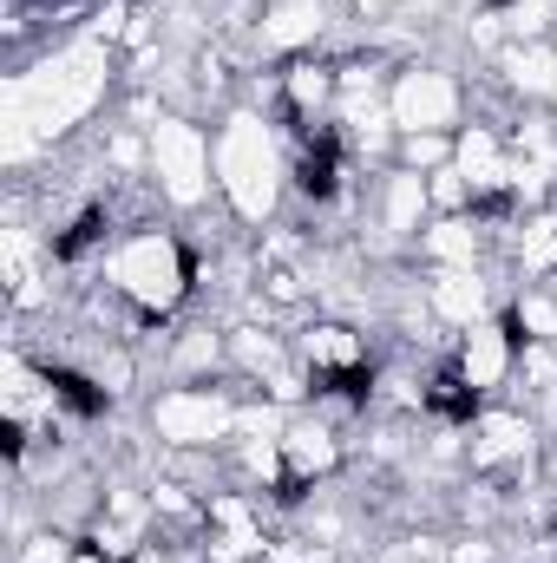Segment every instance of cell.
I'll use <instances>...</instances> for the list:
<instances>
[{
    "mask_svg": "<svg viewBox=\"0 0 557 563\" xmlns=\"http://www.w3.org/2000/svg\"><path fill=\"white\" fill-rule=\"evenodd\" d=\"M295 184H302L308 197H335V184H341V139H335V132H321V139L302 151Z\"/></svg>",
    "mask_w": 557,
    "mask_h": 563,
    "instance_id": "obj_1",
    "label": "cell"
},
{
    "mask_svg": "<svg viewBox=\"0 0 557 563\" xmlns=\"http://www.w3.org/2000/svg\"><path fill=\"white\" fill-rule=\"evenodd\" d=\"M46 380H53V394H59L79 420H99V413H106V394H99L86 374H73V367H46Z\"/></svg>",
    "mask_w": 557,
    "mask_h": 563,
    "instance_id": "obj_2",
    "label": "cell"
},
{
    "mask_svg": "<svg viewBox=\"0 0 557 563\" xmlns=\"http://www.w3.org/2000/svg\"><path fill=\"white\" fill-rule=\"evenodd\" d=\"M426 407H433L439 420H472V413H479V394H472V387H466V380H459V374L446 367V374L433 380V394H426Z\"/></svg>",
    "mask_w": 557,
    "mask_h": 563,
    "instance_id": "obj_3",
    "label": "cell"
},
{
    "mask_svg": "<svg viewBox=\"0 0 557 563\" xmlns=\"http://www.w3.org/2000/svg\"><path fill=\"white\" fill-rule=\"evenodd\" d=\"M315 387H321V394H341V400H368L374 367H368V361H348V367H315Z\"/></svg>",
    "mask_w": 557,
    "mask_h": 563,
    "instance_id": "obj_4",
    "label": "cell"
},
{
    "mask_svg": "<svg viewBox=\"0 0 557 563\" xmlns=\"http://www.w3.org/2000/svg\"><path fill=\"white\" fill-rule=\"evenodd\" d=\"M99 236H106V210H79V223H73V230L53 243V256H59V263H79V256H86Z\"/></svg>",
    "mask_w": 557,
    "mask_h": 563,
    "instance_id": "obj_5",
    "label": "cell"
},
{
    "mask_svg": "<svg viewBox=\"0 0 557 563\" xmlns=\"http://www.w3.org/2000/svg\"><path fill=\"white\" fill-rule=\"evenodd\" d=\"M485 7H512V0H485Z\"/></svg>",
    "mask_w": 557,
    "mask_h": 563,
    "instance_id": "obj_6",
    "label": "cell"
}]
</instances>
